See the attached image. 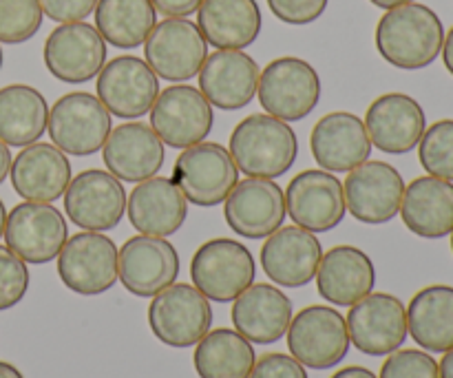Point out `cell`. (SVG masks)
Segmentation results:
<instances>
[{
	"label": "cell",
	"mask_w": 453,
	"mask_h": 378,
	"mask_svg": "<svg viewBox=\"0 0 453 378\" xmlns=\"http://www.w3.org/2000/svg\"><path fill=\"white\" fill-rule=\"evenodd\" d=\"M111 128V113L91 93H66L49 111L47 131L53 146L75 158L97 153Z\"/></svg>",
	"instance_id": "cell-8"
},
{
	"label": "cell",
	"mask_w": 453,
	"mask_h": 378,
	"mask_svg": "<svg viewBox=\"0 0 453 378\" xmlns=\"http://www.w3.org/2000/svg\"><path fill=\"white\" fill-rule=\"evenodd\" d=\"M370 3L374 4V7H379V9H385V12H388V9L401 7V4L414 3V0H370Z\"/></svg>",
	"instance_id": "cell-49"
},
{
	"label": "cell",
	"mask_w": 453,
	"mask_h": 378,
	"mask_svg": "<svg viewBox=\"0 0 453 378\" xmlns=\"http://www.w3.org/2000/svg\"><path fill=\"white\" fill-rule=\"evenodd\" d=\"M332 378H379V376H376L372 370H367V367L349 366V367H343V370L334 372Z\"/></svg>",
	"instance_id": "cell-44"
},
{
	"label": "cell",
	"mask_w": 453,
	"mask_h": 378,
	"mask_svg": "<svg viewBox=\"0 0 453 378\" xmlns=\"http://www.w3.org/2000/svg\"><path fill=\"white\" fill-rule=\"evenodd\" d=\"M228 146L243 175L264 180L286 175L299 155L296 133L283 120L268 113H252L243 118L234 127Z\"/></svg>",
	"instance_id": "cell-2"
},
{
	"label": "cell",
	"mask_w": 453,
	"mask_h": 378,
	"mask_svg": "<svg viewBox=\"0 0 453 378\" xmlns=\"http://www.w3.org/2000/svg\"><path fill=\"white\" fill-rule=\"evenodd\" d=\"M257 97L261 109L273 118L299 122L317 109L321 100V78L303 58H277L259 73Z\"/></svg>",
	"instance_id": "cell-3"
},
{
	"label": "cell",
	"mask_w": 453,
	"mask_h": 378,
	"mask_svg": "<svg viewBox=\"0 0 453 378\" xmlns=\"http://www.w3.org/2000/svg\"><path fill=\"white\" fill-rule=\"evenodd\" d=\"M407 332L429 354L453 348V288L427 286L407 305Z\"/></svg>",
	"instance_id": "cell-32"
},
{
	"label": "cell",
	"mask_w": 453,
	"mask_h": 378,
	"mask_svg": "<svg viewBox=\"0 0 453 378\" xmlns=\"http://www.w3.org/2000/svg\"><path fill=\"white\" fill-rule=\"evenodd\" d=\"M4 224H7V211H4V204L0 199V237L4 235Z\"/></svg>",
	"instance_id": "cell-50"
},
{
	"label": "cell",
	"mask_w": 453,
	"mask_h": 378,
	"mask_svg": "<svg viewBox=\"0 0 453 378\" xmlns=\"http://www.w3.org/2000/svg\"><path fill=\"white\" fill-rule=\"evenodd\" d=\"M96 29L118 49H135L146 42L157 25V12L150 0H97Z\"/></svg>",
	"instance_id": "cell-35"
},
{
	"label": "cell",
	"mask_w": 453,
	"mask_h": 378,
	"mask_svg": "<svg viewBox=\"0 0 453 378\" xmlns=\"http://www.w3.org/2000/svg\"><path fill=\"white\" fill-rule=\"evenodd\" d=\"M321 257L317 235L299 226H286L261 246V270L279 288H303L317 277Z\"/></svg>",
	"instance_id": "cell-21"
},
{
	"label": "cell",
	"mask_w": 453,
	"mask_h": 378,
	"mask_svg": "<svg viewBox=\"0 0 453 378\" xmlns=\"http://www.w3.org/2000/svg\"><path fill=\"white\" fill-rule=\"evenodd\" d=\"M150 3L155 12L164 13L166 18H186L190 13H197L203 0H150Z\"/></svg>",
	"instance_id": "cell-43"
},
{
	"label": "cell",
	"mask_w": 453,
	"mask_h": 378,
	"mask_svg": "<svg viewBox=\"0 0 453 378\" xmlns=\"http://www.w3.org/2000/svg\"><path fill=\"white\" fill-rule=\"evenodd\" d=\"M149 326L155 339L168 348L197 345L211 332V301L190 283H173L150 301Z\"/></svg>",
	"instance_id": "cell-6"
},
{
	"label": "cell",
	"mask_w": 453,
	"mask_h": 378,
	"mask_svg": "<svg viewBox=\"0 0 453 378\" xmlns=\"http://www.w3.org/2000/svg\"><path fill=\"white\" fill-rule=\"evenodd\" d=\"M288 350L310 370H332L349 352V335L345 317L330 305H308L288 328Z\"/></svg>",
	"instance_id": "cell-7"
},
{
	"label": "cell",
	"mask_w": 453,
	"mask_h": 378,
	"mask_svg": "<svg viewBox=\"0 0 453 378\" xmlns=\"http://www.w3.org/2000/svg\"><path fill=\"white\" fill-rule=\"evenodd\" d=\"M349 343L367 357H388L403 348L407 332V308L398 297L370 292L354 304L345 317Z\"/></svg>",
	"instance_id": "cell-11"
},
{
	"label": "cell",
	"mask_w": 453,
	"mask_h": 378,
	"mask_svg": "<svg viewBox=\"0 0 453 378\" xmlns=\"http://www.w3.org/2000/svg\"><path fill=\"white\" fill-rule=\"evenodd\" d=\"M252 252L237 239L217 237L202 243L190 261V282L215 304H230L255 283Z\"/></svg>",
	"instance_id": "cell-4"
},
{
	"label": "cell",
	"mask_w": 453,
	"mask_h": 378,
	"mask_svg": "<svg viewBox=\"0 0 453 378\" xmlns=\"http://www.w3.org/2000/svg\"><path fill=\"white\" fill-rule=\"evenodd\" d=\"M29 270L7 246H0V312L13 308L29 290Z\"/></svg>",
	"instance_id": "cell-38"
},
{
	"label": "cell",
	"mask_w": 453,
	"mask_h": 378,
	"mask_svg": "<svg viewBox=\"0 0 453 378\" xmlns=\"http://www.w3.org/2000/svg\"><path fill=\"white\" fill-rule=\"evenodd\" d=\"M286 211L295 226L310 233H327L345 220L343 181L330 171H303L288 184Z\"/></svg>",
	"instance_id": "cell-20"
},
{
	"label": "cell",
	"mask_w": 453,
	"mask_h": 378,
	"mask_svg": "<svg viewBox=\"0 0 453 378\" xmlns=\"http://www.w3.org/2000/svg\"><path fill=\"white\" fill-rule=\"evenodd\" d=\"M403 224L423 239H442L453 230V181L434 175L416 177L405 186Z\"/></svg>",
	"instance_id": "cell-30"
},
{
	"label": "cell",
	"mask_w": 453,
	"mask_h": 378,
	"mask_svg": "<svg viewBox=\"0 0 453 378\" xmlns=\"http://www.w3.org/2000/svg\"><path fill=\"white\" fill-rule=\"evenodd\" d=\"M164 142L149 124L142 122H127L111 128L102 146V159L111 175L131 184L157 175L164 166Z\"/></svg>",
	"instance_id": "cell-24"
},
{
	"label": "cell",
	"mask_w": 453,
	"mask_h": 378,
	"mask_svg": "<svg viewBox=\"0 0 453 378\" xmlns=\"http://www.w3.org/2000/svg\"><path fill=\"white\" fill-rule=\"evenodd\" d=\"M379 378H441V370L425 350H396L388 354Z\"/></svg>",
	"instance_id": "cell-39"
},
{
	"label": "cell",
	"mask_w": 453,
	"mask_h": 378,
	"mask_svg": "<svg viewBox=\"0 0 453 378\" xmlns=\"http://www.w3.org/2000/svg\"><path fill=\"white\" fill-rule=\"evenodd\" d=\"M248 378H308L305 367L295 357L281 352H270L257 359Z\"/></svg>",
	"instance_id": "cell-41"
},
{
	"label": "cell",
	"mask_w": 453,
	"mask_h": 378,
	"mask_svg": "<svg viewBox=\"0 0 453 378\" xmlns=\"http://www.w3.org/2000/svg\"><path fill=\"white\" fill-rule=\"evenodd\" d=\"M363 124L372 146L389 155H405L418 146L427 118L420 102L407 93H385L372 102Z\"/></svg>",
	"instance_id": "cell-23"
},
{
	"label": "cell",
	"mask_w": 453,
	"mask_h": 378,
	"mask_svg": "<svg viewBox=\"0 0 453 378\" xmlns=\"http://www.w3.org/2000/svg\"><path fill=\"white\" fill-rule=\"evenodd\" d=\"M442 62H445V69L453 75V27L445 34V42H442Z\"/></svg>",
	"instance_id": "cell-45"
},
{
	"label": "cell",
	"mask_w": 453,
	"mask_h": 378,
	"mask_svg": "<svg viewBox=\"0 0 453 378\" xmlns=\"http://www.w3.org/2000/svg\"><path fill=\"white\" fill-rule=\"evenodd\" d=\"M40 9L53 22H82L96 12L97 0H38Z\"/></svg>",
	"instance_id": "cell-42"
},
{
	"label": "cell",
	"mask_w": 453,
	"mask_h": 378,
	"mask_svg": "<svg viewBox=\"0 0 453 378\" xmlns=\"http://www.w3.org/2000/svg\"><path fill=\"white\" fill-rule=\"evenodd\" d=\"M234 330L257 345L283 339L292 321V301L270 283H252L233 301Z\"/></svg>",
	"instance_id": "cell-27"
},
{
	"label": "cell",
	"mask_w": 453,
	"mask_h": 378,
	"mask_svg": "<svg viewBox=\"0 0 453 378\" xmlns=\"http://www.w3.org/2000/svg\"><path fill=\"white\" fill-rule=\"evenodd\" d=\"M127 215L140 235L168 237L184 226L188 217V202L173 180L155 175L140 181L128 195Z\"/></svg>",
	"instance_id": "cell-28"
},
{
	"label": "cell",
	"mask_w": 453,
	"mask_h": 378,
	"mask_svg": "<svg viewBox=\"0 0 453 378\" xmlns=\"http://www.w3.org/2000/svg\"><path fill=\"white\" fill-rule=\"evenodd\" d=\"M38 0H0V42L22 44L42 27Z\"/></svg>",
	"instance_id": "cell-37"
},
{
	"label": "cell",
	"mask_w": 453,
	"mask_h": 378,
	"mask_svg": "<svg viewBox=\"0 0 453 378\" xmlns=\"http://www.w3.org/2000/svg\"><path fill=\"white\" fill-rule=\"evenodd\" d=\"M259 73V65L242 49H217L199 69V91L217 109L239 111L255 100Z\"/></svg>",
	"instance_id": "cell-22"
},
{
	"label": "cell",
	"mask_w": 453,
	"mask_h": 378,
	"mask_svg": "<svg viewBox=\"0 0 453 378\" xmlns=\"http://www.w3.org/2000/svg\"><path fill=\"white\" fill-rule=\"evenodd\" d=\"M199 378H248L257 363L255 348L237 330L219 328L203 336L193 354Z\"/></svg>",
	"instance_id": "cell-34"
},
{
	"label": "cell",
	"mask_w": 453,
	"mask_h": 378,
	"mask_svg": "<svg viewBox=\"0 0 453 378\" xmlns=\"http://www.w3.org/2000/svg\"><path fill=\"white\" fill-rule=\"evenodd\" d=\"M197 27L211 47L243 51L259 38L264 18L257 0H203Z\"/></svg>",
	"instance_id": "cell-31"
},
{
	"label": "cell",
	"mask_w": 453,
	"mask_h": 378,
	"mask_svg": "<svg viewBox=\"0 0 453 378\" xmlns=\"http://www.w3.org/2000/svg\"><path fill=\"white\" fill-rule=\"evenodd\" d=\"M149 113L150 128L159 140L181 150L206 140L215 122L212 104L190 84H173L159 91Z\"/></svg>",
	"instance_id": "cell-12"
},
{
	"label": "cell",
	"mask_w": 453,
	"mask_h": 378,
	"mask_svg": "<svg viewBox=\"0 0 453 378\" xmlns=\"http://www.w3.org/2000/svg\"><path fill=\"white\" fill-rule=\"evenodd\" d=\"M286 215V195L281 186L264 177L237 181L224 199V220L239 237H270L281 228Z\"/></svg>",
	"instance_id": "cell-18"
},
{
	"label": "cell",
	"mask_w": 453,
	"mask_h": 378,
	"mask_svg": "<svg viewBox=\"0 0 453 378\" xmlns=\"http://www.w3.org/2000/svg\"><path fill=\"white\" fill-rule=\"evenodd\" d=\"M3 237L25 264L42 266L58 259L69 239V226L53 204L22 202L7 215Z\"/></svg>",
	"instance_id": "cell-10"
},
{
	"label": "cell",
	"mask_w": 453,
	"mask_h": 378,
	"mask_svg": "<svg viewBox=\"0 0 453 378\" xmlns=\"http://www.w3.org/2000/svg\"><path fill=\"white\" fill-rule=\"evenodd\" d=\"M58 274L75 295H102L118 283V246L104 233L82 230L62 246Z\"/></svg>",
	"instance_id": "cell-9"
},
{
	"label": "cell",
	"mask_w": 453,
	"mask_h": 378,
	"mask_svg": "<svg viewBox=\"0 0 453 378\" xmlns=\"http://www.w3.org/2000/svg\"><path fill=\"white\" fill-rule=\"evenodd\" d=\"M445 27L432 7L407 3L388 9L376 25V49L385 62L403 71L434 65L442 51Z\"/></svg>",
	"instance_id": "cell-1"
},
{
	"label": "cell",
	"mask_w": 453,
	"mask_h": 378,
	"mask_svg": "<svg viewBox=\"0 0 453 378\" xmlns=\"http://www.w3.org/2000/svg\"><path fill=\"white\" fill-rule=\"evenodd\" d=\"M310 150L323 171L349 173L354 166L370 159L372 142L358 115L332 111L314 124Z\"/></svg>",
	"instance_id": "cell-25"
},
{
	"label": "cell",
	"mask_w": 453,
	"mask_h": 378,
	"mask_svg": "<svg viewBox=\"0 0 453 378\" xmlns=\"http://www.w3.org/2000/svg\"><path fill=\"white\" fill-rule=\"evenodd\" d=\"M376 286V270L367 252L357 246H334L321 257L317 290L332 305H349L365 299Z\"/></svg>",
	"instance_id": "cell-29"
},
{
	"label": "cell",
	"mask_w": 453,
	"mask_h": 378,
	"mask_svg": "<svg viewBox=\"0 0 453 378\" xmlns=\"http://www.w3.org/2000/svg\"><path fill=\"white\" fill-rule=\"evenodd\" d=\"M345 208L361 224H388L401 211L405 181L388 162H363L348 173L343 181Z\"/></svg>",
	"instance_id": "cell-15"
},
{
	"label": "cell",
	"mask_w": 453,
	"mask_h": 378,
	"mask_svg": "<svg viewBox=\"0 0 453 378\" xmlns=\"http://www.w3.org/2000/svg\"><path fill=\"white\" fill-rule=\"evenodd\" d=\"M239 181V168L226 146L217 142H199L177 158L173 184L181 190L186 202L202 208L224 204Z\"/></svg>",
	"instance_id": "cell-5"
},
{
	"label": "cell",
	"mask_w": 453,
	"mask_h": 378,
	"mask_svg": "<svg viewBox=\"0 0 453 378\" xmlns=\"http://www.w3.org/2000/svg\"><path fill=\"white\" fill-rule=\"evenodd\" d=\"M97 97L106 111L124 120H137L153 109L159 96V80L146 60L118 56L97 73Z\"/></svg>",
	"instance_id": "cell-19"
},
{
	"label": "cell",
	"mask_w": 453,
	"mask_h": 378,
	"mask_svg": "<svg viewBox=\"0 0 453 378\" xmlns=\"http://www.w3.org/2000/svg\"><path fill=\"white\" fill-rule=\"evenodd\" d=\"M0 69H3V49H0Z\"/></svg>",
	"instance_id": "cell-51"
},
{
	"label": "cell",
	"mask_w": 453,
	"mask_h": 378,
	"mask_svg": "<svg viewBox=\"0 0 453 378\" xmlns=\"http://www.w3.org/2000/svg\"><path fill=\"white\" fill-rule=\"evenodd\" d=\"M438 370H441V378H453V348L442 354Z\"/></svg>",
	"instance_id": "cell-47"
},
{
	"label": "cell",
	"mask_w": 453,
	"mask_h": 378,
	"mask_svg": "<svg viewBox=\"0 0 453 378\" xmlns=\"http://www.w3.org/2000/svg\"><path fill=\"white\" fill-rule=\"evenodd\" d=\"M0 378H25V376H22V372L18 370L16 366H12V363L7 361H0Z\"/></svg>",
	"instance_id": "cell-48"
},
{
	"label": "cell",
	"mask_w": 453,
	"mask_h": 378,
	"mask_svg": "<svg viewBox=\"0 0 453 378\" xmlns=\"http://www.w3.org/2000/svg\"><path fill=\"white\" fill-rule=\"evenodd\" d=\"M12 186L27 202L53 204L71 181V162L58 146L34 142L25 146L9 168Z\"/></svg>",
	"instance_id": "cell-26"
},
{
	"label": "cell",
	"mask_w": 453,
	"mask_h": 378,
	"mask_svg": "<svg viewBox=\"0 0 453 378\" xmlns=\"http://www.w3.org/2000/svg\"><path fill=\"white\" fill-rule=\"evenodd\" d=\"M49 104L38 89L9 84L0 89V140L7 146L34 144L47 131Z\"/></svg>",
	"instance_id": "cell-33"
},
{
	"label": "cell",
	"mask_w": 453,
	"mask_h": 378,
	"mask_svg": "<svg viewBox=\"0 0 453 378\" xmlns=\"http://www.w3.org/2000/svg\"><path fill=\"white\" fill-rule=\"evenodd\" d=\"M144 58L157 78L186 82L202 69L208 58V42L195 22L186 18H166L157 22L146 38Z\"/></svg>",
	"instance_id": "cell-13"
},
{
	"label": "cell",
	"mask_w": 453,
	"mask_h": 378,
	"mask_svg": "<svg viewBox=\"0 0 453 378\" xmlns=\"http://www.w3.org/2000/svg\"><path fill=\"white\" fill-rule=\"evenodd\" d=\"M451 251H453V230H451Z\"/></svg>",
	"instance_id": "cell-52"
},
{
	"label": "cell",
	"mask_w": 453,
	"mask_h": 378,
	"mask_svg": "<svg viewBox=\"0 0 453 378\" xmlns=\"http://www.w3.org/2000/svg\"><path fill=\"white\" fill-rule=\"evenodd\" d=\"M65 212L78 228L106 233L113 230L127 212V190L111 173L88 168L66 186Z\"/></svg>",
	"instance_id": "cell-17"
},
{
	"label": "cell",
	"mask_w": 453,
	"mask_h": 378,
	"mask_svg": "<svg viewBox=\"0 0 453 378\" xmlns=\"http://www.w3.org/2000/svg\"><path fill=\"white\" fill-rule=\"evenodd\" d=\"M418 159L427 175L453 181V120H438L425 128L418 142Z\"/></svg>",
	"instance_id": "cell-36"
},
{
	"label": "cell",
	"mask_w": 453,
	"mask_h": 378,
	"mask_svg": "<svg viewBox=\"0 0 453 378\" xmlns=\"http://www.w3.org/2000/svg\"><path fill=\"white\" fill-rule=\"evenodd\" d=\"M180 255L166 237L135 235L118 251V279L131 295L153 299L180 277Z\"/></svg>",
	"instance_id": "cell-14"
},
{
	"label": "cell",
	"mask_w": 453,
	"mask_h": 378,
	"mask_svg": "<svg viewBox=\"0 0 453 378\" xmlns=\"http://www.w3.org/2000/svg\"><path fill=\"white\" fill-rule=\"evenodd\" d=\"M9 168H12V153H9V146L0 140V184L7 180Z\"/></svg>",
	"instance_id": "cell-46"
},
{
	"label": "cell",
	"mask_w": 453,
	"mask_h": 378,
	"mask_svg": "<svg viewBox=\"0 0 453 378\" xmlns=\"http://www.w3.org/2000/svg\"><path fill=\"white\" fill-rule=\"evenodd\" d=\"M327 3L330 0H268V7L286 25L303 27L319 20L326 13Z\"/></svg>",
	"instance_id": "cell-40"
},
{
	"label": "cell",
	"mask_w": 453,
	"mask_h": 378,
	"mask_svg": "<svg viewBox=\"0 0 453 378\" xmlns=\"http://www.w3.org/2000/svg\"><path fill=\"white\" fill-rule=\"evenodd\" d=\"M44 66L56 80L82 84L97 78L106 62V40L88 22H65L44 40Z\"/></svg>",
	"instance_id": "cell-16"
}]
</instances>
